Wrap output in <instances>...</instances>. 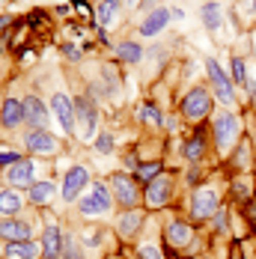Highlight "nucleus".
<instances>
[{"label": "nucleus", "instance_id": "obj_1", "mask_svg": "<svg viewBox=\"0 0 256 259\" xmlns=\"http://www.w3.org/2000/svg\"><path fill=\"white\" fill-rule=\"evenodd\" d=\"M208 110H211V96H208V90L205 87H194L185 99H182V116L185 119H191V122H200L208 116Z\"/></svg>", "mask_w": 256, "mask_h": 259}, {"label": "nucleus", "instance_id": "obj_2", "mask_svg": "<svg viewBox=\"0 0 256 259\" xmlns=\"http://www.w3.org/2000/svg\"><path fill=\"white\" fill-rule=\"evenodd\" d=\"M75 116L80 122V140H93L96 137V122H99V110L93 96H80L75 102Z\"/></svg>", "mask_w": 256, "mask_h": 259}, {"label": "nucleus", "instance_id": "obj_3", "mask_svg": "<svg viewBox=\"0 0 256 259\" xmlns=\"http://www.w3.org/2000/svg\"><path fill=\"white\" fill-rule=\"evenodd\" d=\"M205 69H208V78H211V93H215L224 104H232L235 102V93H232V83H230V78H227V72L221 69V63H218L215 57H208V60H205Z\"/></svg>", "mask_w": 256, "mask_h": 259}, {"label": "nucleus", "instance_id": "obj_4", "mask_svg": "<svg viewBox=\"0 0 256 259\" xmlns=\"http://www.w3.org/2000/svg\"><path fill=\"white\" fill-rule=\"evenodd\" d=\"M110 185H113V200L119 203L122 208H137V200H140V191L131 176L125 173H113L110 176Z\"/></svg>", "mask_w": 256, "mask_h": 259}, {"label": "nucleus", "instance_id": "obj_5", "mask_svg": "<svg viewBox=\"0 0 256 259\" xmlns=\"http://www.w3.org/2000/svg\"><path fill=\"white\" fill-rule=\"evenodd\" d=\"M51 110H54V116H57V122H60V128H63V134H75V125H77L75 102L66 93H54Z\"/></svg>", "mask_w": 256, "mask_h": 259}, {"label": "nucleus", "instance_id": "obj_6", "mask_svg": "<svg viewBox=\"0 0 256 259\" xmlns=\"http://www.w3.org/2000/svg\"><path fill=\"white\" fill-rule=\"evenodd\" d=\"M170 194H173V179H170L167 173H158V176H155L152 182H146V188H143V200H146L149 208L164 206V203L170 200Z\"/></svg>", "mask_w": 256, "mask_h": 259}, {"label": "nucleus", "instance_id": "obj_7", "mask_svg": "<svg viewBox=\"0 0 256 259\" xmlns=\"http://www.w3.org/2000/svg\"><path fill=\"white\" fill-rule=\"evenodd\" d=\"M87 185H90V173H87V167H80V164L69 167V170H66V176H63V188H60L63 203L77 200V197H80V191H83Z\"/></svg>", "mask_w": 256, "mask_h": 259}, {"label": "nucleus", "instance_id": "obj_8", "mask_svg": "<svg viewBox=\"0 0 256 259\" xmlns=\"http://www.w3.org/2000/svg\"><path fill=\"white\" fill-rule=\"evenodd\" d=\"M218 191L215 188H197L194 191V197H191V214H194V221H205V218H211L215 211H218Z\"/></svg>", "mask_w": 256, "mask_h": 259}, {"label": "nucleus", "instance_id": "obj_9", "mask_svg": "<svg viewBox=\"0 0 256 259\" xmlns=\"http://www.w3.org/2000/svg\"><path fill=\"white\" fill-rule=\"evenodd\" d=\"M235 137H238V119L232 113H221L215 119V143H218V149L227 152L232 143H235Z\"/></svg>", "mask_w": 256, "mask_h": 259}, {"label": "nucleus", "instance_id": "obj_10", "mask_svg": "<svg viewBox=\"0 0 256 259\" xmlns=\"http://www.w3.org/2000/svg\"><path fill=\"white\" fill-rule=\"evenodd\" d=\"M24 146L30 152H39V155H51L57 152V137L48 128H30L24 137Z\"/></svg>", "mask_w": 256, "mask_h": 259}, {"label": "nucleus", "instance_id": "obj_11", "mask_svg": "<svg viewBox=\"0 0 256 259\" xmlns=\"http://www.w3.org/2000/svg\"><path fill=\"white\" fill-rule=\"evenodd\" d=\"M30 224L21 218H0V238L3 241H30Z\"/></svg>", "mask_w": 256, "mask_h": 259}, {"label": "nucleus", "instance_id": "obj_12", "mask_svg": "<svg viewBox=\"0 0 256 259\" xmlns=\"http://www.w3.org/2000/svg\"><path fill=\"white\" fill-rule=\"evenodd\" d=\"M24 122L30 128H45L48 125V107L39 96H27L24 99Z\"/></svg>", "mask_w": 256, "mask_h": 259}, {"label": "nucleus", "instance_id": "obj_13", "mask_svg": "<svg viewBox=\"0 0 256 259\" xmlns=\"http://www.w3.org/2000/svg\"><path fill=\"white\" fill-rule=\"evenodd\" d=\"M33 161L30 158H21L18 164H12L9 170H6V182L12 185V188H27V185H33Z\"/></svg>", "mask_w": 256, "mask_h": 259}, {"label": "nucleus", "instance_id": "obj_14", "mask_svg": "<svg viewBox=\"0 0 256 259\" xmlns=\"http://www.w3.org/2000/svg\"><path fill=\"white\" fill-rule=\"evenodd\" d=\"M60 253H63V233H60V227L48 224V227L42 230V256L60 259Z\"/></svg>", "mask_w": 256, "mask_h": 259}, {"label": "nucleus", "instance_id": "obj_15", "mask_svg": "<svg viewBox=\"0 0 256 259\" xmlns=\"http://www.w3.org/2000/svg\"><path fill=\"white\" fill-rule=\"evenodd\" d=\"M24 122V102L18 99H6L0 107V125L3 128H18Z\"/></svg>", "mask_w": 256, "mask_h": 259}, {"label": "nucleus", "instance_id": "obj_16", "mask_svg": "<svg viewBox=\"0 0 256 259\" xmlns=\"http://www.w3.org/2000/svg\"><path fill=\"white\" fill-rule=\"evenodd\" d=\"M173 15H170V9H164V6H158L155 12H149L146 15V21L140 24V36H158L164 27H167V21H170Z\"/></svg>", "mask_w": 256, "mask_h": 259}, {"label": "nucleus", "instance_id": "obj_17", "mask_svg": "<svg viewBox=\"0 0 256 259\" xmlns=\"http://www.w3.org/2000/svg\"><path fill=\"white\" fill-rule=\"evenodd\" d=\"M191 227L185 224V221H170L167 224V230H164V238H167V244H173V247H185L188 241H191Z\"/></svg>", "mask_w": 256, "mask_h": 259}, {"label": "nucleus", "instance_id": "obj_18", "mask_svg": "<svg viewBox=\"0 0 256 259\" xmlns=\"http://www.w3.org/2000/svg\"><path fill=\"white\" fill-rule=\"evenodd\" d=\"M21 206H24V200H21V194L15 188L0 191V218H18Z\"/></svg>", "mask_w": 256, "mask_h": 259}, {"label": "nucleus", "instance_id": "obj_19", "mask_svg": "<svg viewBox=\"0 0 256 259\" xmlns=\"http://www.w3.org/2000/svg\"><path fill=\"white\" fill-rule=\"evenodd\" d=\"M36 241L30 238V241H6V247H3V256L6 259H36Z\"/></svg>", "mask_w": 256, "mask_h": 259}, {"label": "nucleus", "instance_id": "obj_20", "mask_svg": "<svg viewBox=\"0 0 256 259\" xmlns=\"http://www.w3.org/2000/svg\"><path fill=\"white\" fill-rule=\"evenodd\" d=\"M182 155L188 158V161H203L205 155V134L203 131H197V134H191L188 140H185V146H182Z\"/></svg>", "mask_w": 256, "mask_h": 259}, {"label": "nucleus", "instance_id": "obj_21", "mask_svg": "<svg viewBox=\"0 0 256 259\" xmlns=\"http://www.w3.org/2000/svg\"><path fill=\"white\" fill-rule=\"evenodd\" d=\"M140 224H143V211H137V208H125L122 218H119V235H122V238H131V235L140 230Z\"/></svg>", "mask_w": 256, "mask_h": 259}, {"label": "nucleus", "instance_id": "obj_22", "mask_svg": "<svg viewBox=\"0 0 256 259\" xmlns=\"http://www.w3.org/2000/svg\"><path fill=\"white\" fill-rule=\"evenodd\" d=\"M54 194H57L54 182H33V185L27 188V197H30V203H36V206H45Z\"/></svg>", "mask_w": 256, "mask_h": 259}, {"label": "nucleus", "instance_id": "obj_23", "mask_svg": "<svg viewBox=\"0 0 256 259\" xmlns=\"http://www.w3.org/2000/svg\"><path fill=\"white\" fill-rule=\"evenodd\" d=\"M113 54H116L122 63H140L143 48H140L137 42H119V45H113Z\"/></svg>", "mask_w": 256, "mask_h": 259}, {"label": "nucleus", "instance_id": "obj_24", "mask_svg": "<svg viewBox=\"0 0 256 259\" xmlns=\"http://www.w3.org/2000/svg\"><path fill=\"white\" fill-rule=\"evenodd\" d=\"M203 21L208 30H218L221 21H224V9H221V3H205L203 6Z\"/></svg>", "mask_w": 256, "mask_h": 259}, {"label": "nucleus", "instance_id": "obj_25", "mask_svg": "<svg viewBox=\"0 0 256 259\" xmlns=\"http://www.w3.org/2000/svg\"><path fill=\"white\" fill-rule=\"evenodd\" d=\"M116 12H119V0H104L102 6H99V12H96V15H99V24L107 27L116 18Z\"/></svg>", "mask_w": 256, "mask_h": 259}, {"label": "nucleus", "instance_id": "obj_26", "mask_svg": "<svg viewBox=\"0 0 256 259\" xmlns=\"http://www.w3.org/2000/svg\"><path fill=\"white\" fill-rule=\"evenodd\" d=\"M60 256L63 259H83V250L77 247V241L72 233H63V253Z\"/></svg>", "mask_w": 256, "mask_h": 259}, {"label": "nucleus", "instance_id": "obj_27", "mask_svg": "<svg viewBox=\"0 0 256 259\" xmlns=\"http://www.w3.org/2000/svg\"><path fill=\"white\" fill-rule=\"evenodd\" d=\"M93 197L104 206V211H110V206H113V191L104 182H93Z\"/></svg>", "mask_w": 256, "mask_h": 259}, {"label": "nucleus", "instance_id": "obj_28", "mask_svg": "<svg viewBox=\"0 0 256 259\" xmlns=\"http://www.w3.org/2000/svg\"><path fill=\"white\" fill-rule=\"evenodd\" d=\"M102 211H104V206L93 197V194H87V197L80 200V214H83V218H96V214H102Z\"/></svg>", "mask_w": 256, "mask_h": 259}, {"label": "nucleus", "instance_id": "obj_29", "mask_svg": "<svg viewBox=\"0 0 256 259\" xmlns=\"http://www.w3.org/2000/svg\"><path fill=\"white\" fill-rule=\"evenodd\" d=\"M161 173V164L158 161H149V164H140L137 170H134V179H143V182H152L155 176Z\"/></svg>", "mask_w": 256, "mask_h": 259}, {"label": "nucleus", "instance_id": "obj_30", "mask_svg": "<svg viewBox=\"0 0 256 259\" xmlns=\"http://www.w3.org/2000/svg\"><path fill=\"white\" fill-rule=\"evenodd\" d=\"M140 119H143L146 125H161V122H164V116H161V110H158L155 104H143V107H140Z\"/></svg>", "mask_w": 256, "mask_h": 259}, {"label": "nucleus", "instance_id": "obj_31", "mask_svg": "<svg viewBox=\"0 0 256 259\" xmlns=\"http://www.w3.org/2000/svg\"><path fill=\"white\" fill-rule=\"evenodd\" d=\"M96 152H102V155L113 152V134H110V131H102V134L96 137Z\"/></svg>", "mask_w": 256, "mask_h": 259}, {"label": "nucleus", "instance_id": "obj_32", "mask_svg": "<svg viewBox=\"0 0 256 259\" xmlns=\"http://www.w3.org/2000/svg\"><path fill=\"white\" fill-rule=\"evenodd\" d=\"M230 66H232V78L238 80L241 87H247V66H244V60H238V57H235Z\"/></svg>", "mask_w": 256, "mask_h": 259}, {"label": "nucleus", "instance_id": "obj_33", "mask_svg": "<svg viewBox=\"0 0 256 259\" xmlns=\"http://www.w3.org/2000/svg\"><path fill=\"white\" fill-rule=\"evenodd\" d=\"M18 161H21V155H18L15 149H0V167H3V170H9V167L18 164Z\"/></svg>", "mask_w": 256, "mask_h": 259}, {"label": "nucleus", "instance_id": "obj_34", "mask_svg": "<svg viewBox=\"0 0 256 259\" xmlns=\"http://www.w3.org/2000/svg\"><path fill=\"white\" fill-rule=\"evenodd\" d=\"M137 259H164V256H161V250H158V247H152V244H143V247L137 250Z\"/></svg>", "mask_w": 256, "mask_h": 259}, {"label": "nucleus", "instance_id": "obj_35", "mask_svg": "<svg viewBox=\"0 0 256 259\" xmlns=\"http://www.w3.org/2000/svg\"><path fill=\"white\" fill-rule=\"evenodd\" d=\"M215 218H218V230H221V233H227V227H230L227 211H224V208H218V211H215Z\"/></svg>", "mask_w": 256, "mask_h": 259}, {"label": "nucleus", "instance_id": "obj_36", "mask_svg": "<svg viewBox=\"0 0 256 259\" xmlns=\"http://www.w3.org/2000/svg\"><path fill=\"white\" fill-rule=\"evenodd\" d=\"M63 54H66L69 60H80V51H77V48L72 45V42H66V45H63Z\"/></svg>", "mask_w": 256, "mask_h": 259}, {"label": "nucleus", "instance_id": "obj_37", "mask_svg": "<svg viewBox=\"0 0 256 259\" xmlns=\"http://www.w3.org/2000/svg\"><path fill=\"white\" fill-rule=\"evenodd\" d=\"M6 27H9V18H6V15H3V18H0V33H3V30H6Z\"/></svg>", "mask_w": 256, "mask_h": 259}, {"label": "nucleus", "instance_id": "obj_38", "mask_svg": "<svg viewBox=\"0 0 256 259\" xmlns=\"http://www.w3.org/2000/svg\"><path fill=\"white\" fill-rule=\"evenodd\" d=\"M247 6H250V9L256 12V0H247Z\"/></svg>", "mask_w": 256, "mask_h": 259}, {"label": "nucleus", "instance_id": "obj_39", "mask_svg": "<svg viewBox=\"0 0 256 259\" xmlns=\"http://www.w3.org/2000/svg\"><path fill=\"white\" fill-rule=\"evenodd\" d=\"M140 6H152V0H140Z\"/></svg>", "mask_w": 256, "mask_h": 259}, {"label": "nucleus", "instance_id": "obj_40", "mask_svg": "<svg viewBox=\"0 0 256 259\" xmlns=\"http://www.w3.org/2000/svg\"><path fill=\"white\" fill-rule=\"evenodd\" d=\"M250 218H253V221H256V208H253V211H250Z\"/></svg>", "mask_w": 256, "mask_h": 259}, {"label": "nucleus", "instance_id": "obj_41", "mask_svg": "<svg viewBox=\"0 0 256 259\" xmlns=\"http://www.w3.org/2000/svg\"><path fill=\"white\" fill-rule=\"evenodd\" d=\"M125 3H131V6H134V3H137V0H125Z\"/></svg>", "mask_w": 256, "mask_h": 259}]
</instances>
